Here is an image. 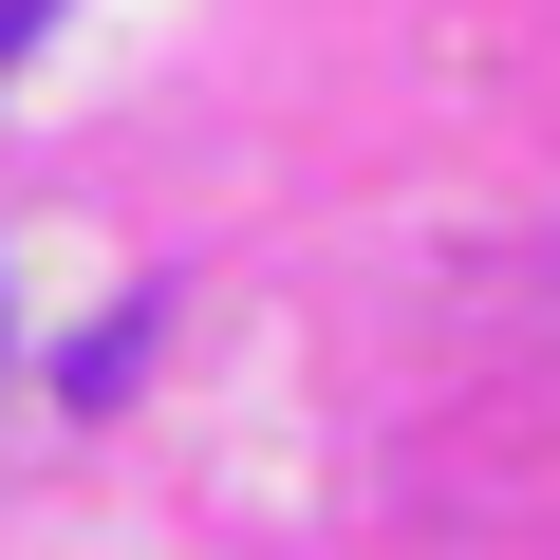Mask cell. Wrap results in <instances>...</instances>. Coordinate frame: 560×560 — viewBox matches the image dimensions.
I'll return each instance as SVG.
<instances>
[{"label": "cell", "mask_w": 560, "mask_h": 560, "mask_svg": "<svg viewBox=\"0 0 560 560\" xmlns=\"http://www.w3.org/2000/svg\"><path fill=\"white\" fill-rule=\"evenodd\" d=\"M20 38H38V0H0V57H20Z\"/></svg>", "instance_id": "cell-1"}]
</instances>
